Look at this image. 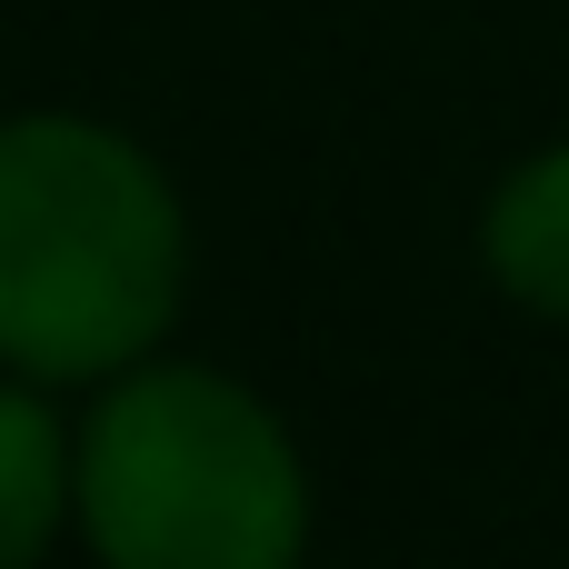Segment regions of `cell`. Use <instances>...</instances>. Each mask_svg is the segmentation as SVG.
Returning <instances> with one entry per match:
<instances>
[{
    "label": "cell",
    "instance_id": "277c9868",
    "mask_svg": "<svg viewBox=\"0 0 569 569\" xmlns=\"http://www.w3.org/2000/svg\"><path fill=\"white\" fill-rule=\"evenodd\" d=\"M70 430L50 420L40 380H0V569H40L70 530Z\"/></svg>",
    "mask_w": 569,
    "mask_h": 569
},
{
    "label": "cell",
    "instance_id": "6da1fadb",
    "mask_svg": "<svg viewBox=\"0 0 569 569\" xmlns=\"http://www.w3.org/2000/svg\"><path fill=\"white\" fill-rule=\"evenodd\" d=\"M190 300V210L170 170L90 120H0V370L40 390L140 370Z\"/></svg>",
    "mask_w": 569,
    "mask_h": 569
},
{
    "label": "cell",
    "instance_id": "3957f363",
    "mask_svg": "<svg viewBox=\"0 0 569 569\" xmlns=\"http://www.w3.org/2000/svg\"><path fill=\"white\" fill-rule=\"evenodd\" d=\"M480 260H490V280H500L520 310H540V320L569 330V140L560 150H530V160L490 190V210H480Z\"/></svg>",
    "mask_w": 569,
    "mask_h": 569
},
{
    "label": "cell",
    "instance_id": "7a4b0ae2",
    "mask_svg": "<svg viewBox=\"0 0 569 569\" xmlns=\"http://www.w3.org/2000/svg\"><path fill=\"white\" fill-rule=\"evenodd\" d=\"M70 510L100 569H300L310 460L290 420L200 360H140L100 380L70 430Z\"/></svg>",
    "mask_w": 569,
    "mask_h": 569
}]
</instances>
